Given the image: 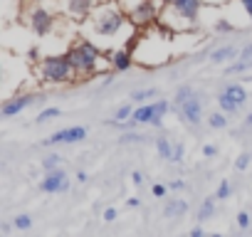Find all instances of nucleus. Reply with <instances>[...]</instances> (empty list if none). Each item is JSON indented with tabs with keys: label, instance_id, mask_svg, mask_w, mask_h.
I'll return each mask as SVG.
<instances>
[{
	"label": "nucleus",
	"instance_id": "nucleus-24",
	"mask_svg": "<svg viewBox=\"0 0 252 237\" xmlns=\"http://www.w3.org/2000/svg\"><path fill=\"white\" fill-rule=\"evenodd\" d=\"M57 116H60V109H57V106H52V109H45V111H40L37 121L42 124V121H47V118H57Z\"/></svg>",
	"mask_w": 252,
	"mask_h": 237
},
{
	"label": "nucleus",
	"instance_id": "nucleus-40",
	"mask_svg": "<svg viewBox=\"0 0 252 237\" xmlns=\"http://www.w3.org/2000/svg\"><path fill=\"white\" fill-rule=\"evenodd\" d=\"M77 180H79V183H84V180H87V173H84V171H79V176H77Z\"/></svg>",
	"mask_w": 252,
	"mask_h": 237
},
{
	"label": "nucleus",
	"instance_id": "nucleus-4",
	"mask_svg": "<svg viewBox=\"0 0 252 237\" xmlns=\"http://www.w3.org/2000/svg\"><path fill=\"white\" fill-rule=\"evenodd\" d=\"M40 74H42V79L47 84H67V82H72V77H77V72H74L67 55L45 57L42 67H40Z\"/></svg>",
	"mask_w": 252,
	"mask_h": 237
},
{
	"label": "nucleus",
	"instance_id": "nucleus-2",
	"mask_svg": "<svg viewBox=\"0 0 252 237\" xmlns=\"http://www.w3.org/2000/svg\"><path fill=\"white\" fill-rule=\"evenodd\" d=\"M131 20H129V15H124V10L121 8H116V5H96L94 8V13L87 18V28H89V32L94 35V37H104V40H109V37H116L126 25H129Z\"/></svg>",
	"mask_w": 252,
	"mask_h": 237
},
{
	"label": "nucleus",
	"instance_id": "nucleus-1",
	"mask_svg": "<svg viewBox=\"0 0 252 237\" xmlns=\"http://www.w3.org/2000/svg\"><path fill=\"white\" fill-rule=\"evenodd\" d=\"M200 8H203V0H171L158 15V25L166 28L168 32L190 30V28H195Z\"/></svg>",
	"mask_w": 252,
	"mask_h": 237
},
{
	"label": "nucleus",
	"instance_id": "nucleus-41",
	"mask_svg": "<svg viewBox=\"0 0 252 237\" xmlns=\"http://www.w3.org/2000/svg\"><path fill=\"white\" fill-rule=\"evenodd\" d=\"M190 235H193V237H198V235H203V230H200V227H193V230H190Z\"/></svg>",
	"mask_w": 252,
	"mask_h": 237
},
{
	"label": "nucleus",
	"instance_id": "nucleus-36",
	"mask_svg": "<svg viewBox=\"0 0 252 237\" xmlns=\"http://www.w3.org/2000/svg\"><path fill=\"white\" fill-rule=\"evenodd\" d=\"M104 220H106V222H114V220H116V210H114V207H106V210H104Z\"/></svg>",
	"mask_w": 252,
	"mask_h": 237
},
{
	"label": "nucleus",
	"instance_id": "nucleus-16",
	"mask_svg": "<svg viewBox=\"0 0 252 237\" xmlns=\"http://www.w3.org/2000/svg\"><path fill=\"white\" fill-rule=\"evenodd\" d=\"M237 55V47L227 45V47H220L215 52H210V62H225V59H232Z\"/></svg>",
	"mask_w": 252,
	"mask_h": 237
},
{
	"label": "nucleus",
	"instance_id": "nucleus-29",
	"mask_svg": "<svg viewBox=\"0 0 252 237\" xmlns=\"http://www.w3.org/2000/svg\"><path fill=\"white\" fill-rule=\"evenodd\" d=\"M183 153H186L183 144H176V148H173V163H181L183 161Z\"/></svg>",
	"mask_w": 252,
	"mask_h": 237
},
{
	"label": "nucleus",
	"instance_id": "nucleus-12",
	"mask_svg": "<svg viewBox=\"0 0 252 237\" xmlns=\"http://www.w3.org/2000/svg\"><path fill=\"white\" fill-rule=\"evenodd\" d=\"M37 96L35 94H23V96H15V99H10V101H5L3 104V116H15V114H20V111H25L32 101H35Z\"/></svg>",
	"mask_w": 252,
	"mask_h": 237
},
{
	"label": "nucleus",
	"instance_id": "nucleus-22",
	"mask_svg": "<svg viewBox=\"0 0 252 237\" xmlns=\"http://www.w3.org/2000/svg\"><path fill=\"white\" fill-rule=\"evenodd\" d=\"M60 163H62V156L52 153V156H47V158L42 161V168H45V171H52V168H60Z\"/></svg>",
	"mask_w": 252,
	"mask_h": 237
},
{
	"label": "nucleus",
	"instance_id": "nucleus-5",
	"mask_svg": "<svg viewBox=\"0 0 252 237\" xmlns=\"http://www.w3.org/2000/svg\"><path fill=\"white\" fill-rule=\"evenodd\" d=\"M176 111H178V116L183 118V121L190 124V126H198L203 121L200 99H198V94L190 87H181L178 89V94H176Z\"/></svg>",
	"mask_w": 252,
	"mask_h": 237
},
{
	"label": "nucleus",
	"instance_id": "nucleus-21",
	"mask_svg": "<svg viewBox=\"0 0 252 237\" xmlns=\"http://www.w3.org/2000/svg\"><path fill=\"white\" fill-rule=\"evenodd\" d=\"M131 114H134L131 104H124L121 109H116V116H114V121H124V118H131Z\"/></svg>",
	"mask_w": 252,
	"mask_h": 237
},
{
	"label": "nucleus",
	"instance_id": "nucleus-3",
	"mask_svg": "<svg viewBox=\"0 0 252 237\" xmlns=\"http://www.w3.org/2000/svg\"><path fill=\"white\" fill-rule=\"evenodd\" d=\"M77 77H89L99 69V62H101V50L89 42V40H79L77 45H72V50L67 52Z\"/></svg>",
	"mask_w": 252,
	"mask_h": 237
},
{
	"label": "nucleus",
	"instance_id": "nucleus-8",
	"mask_svg": "<svg viewBox=\"0 0 252 237\" xmlns=\"http://www.w3.org/2000/svg\"><path fill=\"white\" fill-rule=\"evenodd\" d=\"M40 190H42V193H67V190H69L67 173H64L62 168H52V171H47L45 180H40Z\"/></svg>",
	"mask_w": 252,
	"mask_h": 237
},
{
	"label": "nucleus",
	"instance_id": "nucleus-20",
	"mask_svg": "<svg viewBox=\"0 0 252 237\" xmlns=\"http://www.w3.org/2000/svg\"><path fill=\"white\" fill-rule=\"evenodd\" d=\"M213 212H215V200L208 198V200H203V205H200V210H198V220H208Z\"/></svg>",
	"mask_w": 252,
	"mask_h": 237
},
{
	"label": "nucleus",
	"instance_id": "nucleus-13",
	"mask_svg": "<svg viewBox=\"0 0 252 237\" xmlns=\"http://www.w3.org/2000/svg\"><path fill=\"white\" fill-rule=\"evenodd\" d=\"M109 64H111V69H116V72H126L131 67V52H129V47H121V50H114L111 55H109Z\"/></svg>",
	"mask_w": 252,
	"mask_h": 237
},
{
	"label": "nucleus",
	"instance_id": "nucleus-39",
	"mask_svg": "<svg viewBox=\"0 0 252 237\" xmlns=\"http://www.w3.org/2000/svg\"><path fill=\"white\" fill-rule=\"evenodd\" d=\"M139 203H141V200H139V198H129V203H126V205H129V207H136V205H139Z\"/></svg>",
	"mask_w": 252,
	"mask_h": 237
},
{
	"label": "nucleus",
	"instance_id": "nucleus-26",
	"mask_svg": "<svg viewBox=\"0 0 252 237\" xmlns=\"http://www.w3.org/2000/svg\"><path fill=\"white\" fill-rule=\"evenodd\" d=\"M230 190H232V188H230V183H227V180H222V183H220V188H218V200L230 198Z\"/></svg>",
	"mask_w": 252,
	"mask_h": 237
},
{
	"label": "nucleus",
	"instance_id": "nucleus-33",
	"mask_svg": "<svg viewBox=\"0 0 252 237\" xmlns=\"http://www.w3.org/2000/svg\"><path fill=\"white\" fill-rule=\"evenodd\" d=\"M203 156H205V158H213V156H218V146H213V144L203 146Z\"/></svg>",
	"mask_w": 252,
	"mask_h": 237
},
{
	"label": "nucleus",
	"instance_id": "nucleus-35",
	"mask_svg": "<svg viewBox=\"0 0 252 237\" xmlns=\"http://www.w3.org/2000/svg\"><path fill=\"white\" fill-rule=\"evenodd\" d=\"M237 3L245 8V13L250 15V20H252V0H237Z\"/></svg>",
	"mask_w": 252,
	"mask_h": 237
},
{
	"label": "nucleus",
	"instance_id": "nucleus-15",
	"mask_svg": "<svg viewBox=\"0 0 252 237\" xmlns=\"http://www.w3.org/2000/svg\"><path fill=\"white\" fill-rule=\"evenodd\" d=\"M222 91H225L232 101H237L240 106H245V101H247V91H245V87H240V84H227Z\"/></svg>",
	"mask_w": 252,
	"mask_h": 237
},
{
	"label": "nucleus",
	"instance_id": "nucleus-14",
	"mask_svg": "<svg viewBox=\"0 0 252 237\" xmlns=\"http://www.w3.org/2000/svg\"><path fill=\"white\" fill-rule=\"evenodd\" d=\"M163 212H166V217H181L188 212V203L186 200H168Z\"/></svg>",
	"mask_w": 252,
	"mask_h": 237
},
{
	"label": "nucleus",
	"instance_id": "nucleus-37",
	"mask_svg": "<svg viewBox=\"0 0 252 237\" xmlns=\"http://www.w3.org/2000/svg\"><path fill=\"white\" fill-rule=\"evenodd\" d=\"M131 180H134L136 185H141V183H144V173H141V171H134V173H131Z\"/></svg>",
	"mask_w": 252,
	"mask_h": 237
},
{
	"label": "nucleus",
	"instance_id": "nucleus-7",
	"mask_svg": "<svg viewBox=\"0 0 252 237\" xmlns=\"http://www.w3.org/2000/svg\"><path fill=\"white\" fill-rule=\"evenodd\" d=\"M168 111V101H154V104H141L134 109L131 114V121L139 126V124H151V126H161L163 116Z\"/></svg>",
	"mask_w": 252,
	"mask_h": 237
},
{
	"label": "nucleus",
	"instance_id": "nucleus-17",
	"mask_svg": "<svg viewBox=\"0 0 252 237\" xmlns=\"http://www.w3.org/2000/svg\"><path fill=\"white\" fill-rule=\"evenodd\" d=\"M156 148H158V153L166 158V161H173V148H176V144H171L168 139H156Z\"/></svg>",
	"mask_w": 252,
	"mask_h": 237
},
{
	"label": "nucleus",
	"instance_id": "nucleus-34",
	"mask_svg": "<svg viewBox=\"0 0 252 237\" xmlns=\"http://www.w3.org/2000/svg\"><path fill=\"white\" fill-rule=\"evenodd\" d=\"M151 193H154L156 198H163V195H166V185H161V183H156V185L151 188Z\"/></svg>",
	"mask_w": 252,
	"mask_h": 237
},
{
	"label": "nucleus",
	"instance_id": "nucleus-32",
	"mask_svg": "<svg viewBox=\"0 0 252 237\" xmlns=\"http://www.w3.org/2000/svg\"><path fill=\"white\" fill-rule=\"evenodd\" d=\"M134 141H144V136L141 134H126V136H121V144H134Z\"/></svg>",
	"mask_w": 252,
	"mask_h": 237
},
{
	"label": "nucleus",
	"instance_id": "nucleus-18",
	"mask_svg": "<svg viewBox=\"0 0 252 237\" xmlns=\"http://www.w3.org/2000/svg\"><path fill=\"white\" fill-rule=\"evenodd\" d=\"M218 104H220V109L225 111V114H237V109H240V104L237 101H232L225 91H220V96H218Z\"/></svg>",
	"mask_w": 252,
	"mask_h": 237
},
{
	"label": "nucleus",
	"instance_id": "nucleus-11",
	"mask_svg": "<svg viewBox=\"0 0 252 237\" xmlns=\"http://www.w3.org/2000/svg\"><path fill=\"white\" fill-rule=\"evenodd\" d=\"M64 5H67V15L74 18V20H87L94 8L99 5V0H64Z\"/></svg>",
	"mask_w": 252,
	"mask_h": 237
},
{
	"label": "nucleus",
	"instance_id": "nucleus-28",
	"mask_svg": "<svg viewBox=\"0 0 252 237\" xmlns=\"http://www.w3.org/2000/svg\"><path fill=\"white\" fill-rule=\"evenodd\" d=\"M247 166H250V153H242V156L235 161V168H237V171H245Z\"/></svg>",
	"mask_w": 252,
	"mask_h": 237
},
{
	"label": "nucleus",
	"instance_id": "nucleus-27",
	"mask_svg": "<svg viewBox=\"0 0 252 237\" xmlns=\"http://www.w3.org/2000/svg\"><path fill=\"white\" fill-rule=\"evenodd\" d=\"M232 30H235V28H232L227 20H218V23H215V32H232Z\"/></svg>",
	"mask_w": 252,
	"mask_h": 237
},
{
	"label": "nucleus",
	"instance_id": "nucleus-25",
	"mask_svg": "<svg viewBox=\"0 0 252 237\" xmlns=\"http://www.w3.org/2000/svg\"><path fill=\"white\" fill-rule=\"evenodd\" d=\"M30 225H32L30 215H18V217H15V227H18V230H28Z\"/></svg>",
	"mask_w": 252,
	"mask_h": 237
},
{
	"label": "nucleus",
	"instance_id": "nucleus-9",
	"mask_svg": "<svg viewBox=\"0 0 252 237\" xmlns=\"http://www.w3.org/2000/svg\"><path fill=\"white\" fill-rule=\"evenodd\" d=\"M30 28H32L35 35L45 37V35L52 32V28H55V18H52L45 8H35V10L30 13Z\"/></svg>",
	"mask_w": 252,
	"mask_h": 237
},
{
	"label": "nucleus",
	"instance_id": "nucleus-19",
	"mask_svg": "<svg viewBox=\"0 0 252 237\" xmlns=\"http://www.w3.org/2000/svg\"><path fill=\"white\" fill-rule=\"evenodd\" d=\"M208 126H210V129H227L225 111H222V114H210V116H208Z\"/></svg>",
	"mask_w": 252,
	"mask_h": 237
},
{
	"label": "nucleus",
	"instance_id": "nucleus-10",
	"mask_svg": "<svg viewBox=\"0 0 252 237\" xmlns=\"http://www.w3.org/2000/svg\"><path fill=\"white\" fill-rule=\"evenodd\" d=\"M87 139V129L84 126H72V129H62L57 134H52L45 146H57V144H77V141H84Z\"/></svg>",
	"mask_w": 252,
	"mask_h": 237
},
{
	"label": "nucleus",
	"instance_id": "nucleus-23",
	"mask_svg": "<svg viewBox=\"0 0 252 237\" xmlns=\"http://www.w3.org/2000/svg\"><path fill=\"white\" fill-rule=\"evenodd\" d=\"M156 94H158V89H144V91H134L131 99H134V101H144V99H151V96H156Z\"/></svg>",
	"mask_w": 252,
	"mask_h": 237
},
{
	"label": "nucleus",
	"instance_id": "nucleus-38",
	"mask_svg": "<svg viewBox=\"0 0 252 237\" xmlns=\"http://www.w3.org/2000/svg\"><path fill=\"white\" fill-rule=\"evenodd\" d=\"M171 188L173 190H181V188H186V183L183 180H171Z\"/></svg>",
	"mask_w": 252,
	"mask_h": 237
},
{
	"label": "nucleus",
	"instance_id": "nucleus-42",
	"mask_svg": "<svg viewBox=\"0 0 252 237\" xmlns=\"http://www.w3.org/2000/svg\"><path fill=\"white\" fill-rule=\"evenodd\" d=\"M245 126H252V111L247 114V118H245Z\"/></svg>",
	"mask_w": 252,
	"mask_h": 237
},
{
	"label": "nucleus",
	"instance_id": "nucleus-31",
	"mask_svg": "<svg viewBox=\"0 0 252 237\" xmlns=\"http://www.w3.org/2000/svg\"><path fill=\"white\" fill-rule=\"evenodd\" d=\"M250 222H252V220H250V215H247V212H240V215H237V225H240L242 230H247V227H250Z\"/></svg>",
	"mask_w": 252,
	"mask_h": 237
},
{
	"label": "nucleus",
	"instance_id": "nucleus-30",
	"mask_svg": "<svg viewBox=\"0 0 252 237\" xmlns=\"http://www.w3.org/2000/svg\"><path fill=\"white\" fill-rule=\"evenodd\" d=\"M240 59H242V62H252V45H245V47L240 50Z\"/></svg>",
	"mask_w": 252,
	"mask_h": 237
},
{
	"label": "nucleus",
	"instance_id": "nucleus-6",
	"mask_svg": "<svg viewBox=\"0 0 252 237\" xmlns=\"http://www.w3.org/2000/svg\"><path fill=\"white\" fill-rule=\"evenodd\" d=\"M126 15H129V20H131L134 28L146 30V28H151V25L158 20L161 10L156 8L154 0H136V5H134L129 13H126Z\"/></svg>",
	"mask_w": 252,
	"mask_h": 237
}]
</instances>
